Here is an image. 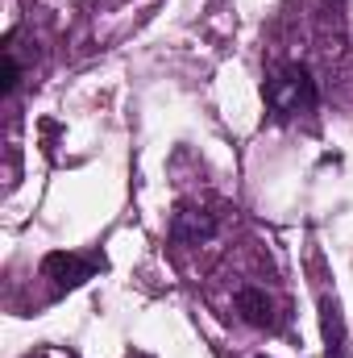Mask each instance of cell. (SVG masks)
Returning a JSON list of instances; mask_svg holds the SVG:
<instances>
[{"label":"cell","instance_id":"cell-1","mask_svg":"<svg viewBox=\"0 0 353 358\" xmlns=\"http://www.w3.org/2000/svg\"><path fill=\"white\" fill-rule=\"evenodd\" d=\"M316 100H320L316 80H312V71L299 67V63H287V67H278V71L266 80V104H270L274 117H299V113H312Z\"/></svg>","mask_w":353,"mask_h":358},{"label":"cell","instance_id":"cell-2","mask_svg":"<svg viewBox=\"0 0 353 358\" xmlns=\"http://www.w3.org/2000/svg\"><path fill=\"white\" fill-rule=\"evenodd\" d=\"M216 229H220L216 213L195 208V204H183V208L175 213V221H171V238L183 242V246H200V242H208Z\"/></svg>","mask_w":353,"mask_h":358},{"label":"cell","instance_id":"cell-3","mask_svg":"<svg viewBox=\"0 0 353 358\" xmlns=\"http://www.w3.org/2000/svg\"><path fill=\"white\" fill-rule=\"evenodd\" d=\"M96 259H80V255H50L46 263H42V271H46V279H54V287L59 292H67V287H80L84 279H91L96 275Z\"/></svg>","mask_w":353,"mask_h":358},{"label":"cell","instance_id":"cell-4","mask_svg":"<svg viewBox=\"0 0 353 358\" xmlns=\"http://www.w3.org/2000/svg\"><path fill=\"white\" fill-rule=\"evenodd\" d=\"M237 313L254 329H274V300L266 296V287H241L237 292Z\"/></svg>","mask_w":353,"mask_h":358},{"label":"cell","instance_id":"cell-5","mask_svg":"<svg viewBox=\"0 0 353 358\" xmlns=\"http://www.w3.org/2000/svg\"><path fill=\"white\" fill-rule=\"evenodd\" d=\"M21 84V59H17V29L4 38V71H0V96H13Z\"/></svg>","mask_w":353,"mask_h":358}]
</instances>
